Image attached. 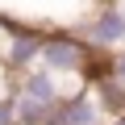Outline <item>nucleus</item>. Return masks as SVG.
Returning a JSON list of instances; mask_svg holds the SVG:
<instances>
[{"label":"nucleus","instance_id":"nucleus-1","mask_svg":"<svg viewBox=\"0 0 125 125\" xmlns=\"http://www.w3.org/2000/svg\"><path fill=\"white\" fill-rule=\"evenodd\" d=\"M38 67L67 79V83H88L100 67V54L88 46V38L79 29H54V33H42Z\"/></svg>","mask_w":125,"mask_h":125},{"label":"nucleus","instance_id":"nucleus-9","mask_svg":"<svg viewBox=\"0 0 125 125\" xmlns=\"http://www.w3.org/2000/svg\"><path fill=\"white\" fill-rule=\"evenodd\" d=\"M104 125H125V113H121V117H113V121H104Z\"/></svg>","mask_w":125,"mask_h":125},{"label":"nucleus","instance_id":"nucleus-10","mask_svg":"<svg viewBox=\"0 0 125 125\" xmlns=\"http://www.w3.org/2000/svg\"><path fill=\"white\" fill-rule=\"evenodd\" d=\"M113 4H117V9H121V13H125V0H113Z\"/></svg>","mask_w":125,"mask_h":125},{"label":"nucleus","instance_id":"nucleus-2","mask_svg":"<svg viewBox=\"0 0 125 125\" xmlns=\"http://www.w3.org/2000/svg\"><path fill=\"white\" fill-rule=\"evenodd\" d=\"M67 88H71L67 79H58V75H50V71H42V67L17 75V79H13L17 121H21V125H46L50 113L58 108V100H62V92H67Z\"/></svg>","mask_w":125,"mask_h":125},{"label":"nucleus","instance_id":"nucleus-6","mask_svg":"<svg viewBox=\"0 0 125 125\" xmlns=\"http://www.w3.org/2000/svg\"><path fill=\"white\" fill-rule=\"evenodd\" d=\"M88 88H92V96H96V104H100L104 121H113V117H121V113H125V88H121L104 67H96V75L88 79Z\"/></svg>","mask_w":125,"mask_h":125},{"label":"nucleus","instance_id":"nucleus-7","mask_svg":"<svg viewBox=\"0 0 125 125\" xmlns=\"http://www.w3.org/2000/svg\"><path fill=\"white\" fill-rule=\"evenodd\" d=\"M100 67H104V71H108V75H113V79L125 88V50H117V54H104V58H100Z\"/></svg>","mask_w":125,"mask_h":125},{"label":"nucleus","instance_id":"nucleus-3","mask_svg":"<svg viewBox=\"0 0 125 125\" xmlns=\"http://www.w3.org/2000/svg\"><path fill=\"white\" fill-rule=\"evenodd\" d=\"M79 33L88 38V46L104 58V54H117V50H125V13L113 4H100V9H92L88 13V21L79 25Z\"/></svg>","mask_w":125,"mask_h":125},{"label":"nucleus","instance_id":"nucleus-4","mask_svg":"<svg viewBox=\"0 0 125 125\" xmlns=\"http://www.w3.org/2000/svg\"><path fill=\"white\" fill-rule=\"evenodd\" d=\"M38 50H42V29H25V25H13L4 46H0V67H4L13 79L33 71L38 67Z\"/></svg>","mask_w":125,"mask_h":125},{"label":"nucleus","instance_id":"nucleus-8","mask_svg":"<svg viewBox=\"0 0 125 125\" xmlns=\"http://www.w3.org/2000/svg\"><path fill=\"white\" fill-rule=\"evenodd\" d=\"M0 125H21V121H17V100H13V92L0 96Z\"/></svg>","mask_w":125,"mask_h":125},{"label":"nucleus","instance_id":"nucleus-5","mask_svg":"<svg viewBox=\"0 0 125 125\" xmlns=\"http://www.w3.org/2000/svg\"><path fill=\"white\" fill-rule=\"evenodd\" d=\"M46 125H104V113H100V104H96L88 83H71Z\"/></svg>","mask_w":125,"mask_h":125}]
</instances>
